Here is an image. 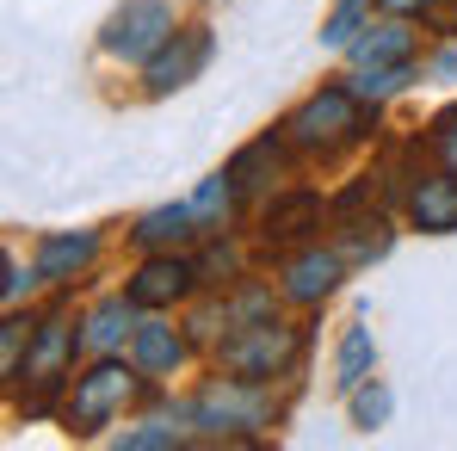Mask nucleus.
<instances>
[{
	"mask_svg": "<svg viewBox=\"0 0 457 451\" xmlns=\"http://www.w3.org/2000/svg\"><path fill=\"white\" fill-rule=\"evenodd\" d=\"M192 223H198V211H192V205H167V211H149V217H143L137 241H143V247H161V241H179Z\"/></svg>",
	"mask_w": 457,
	"mask_h": 451,
	"instance_id": "nucleus-16",
	"label": "nucleus"
},
{
	"mask_svg": "<svg viewBox=\"0 0 457 451\" xmlns=\"http://www.w3.org/2000/svg\"><path fill=\"white\" fill-rule=\"evenodd\" d=\"M149 446H179L173 427H143V433H124V451H149Z\"/></svg>",
	"mask_w": 457,
	"mask_h": 451,
	"instance_id": "nucleus-23",
	"label": "nucleus"
},
{
	"mask_svg": "<svg viewBox=\"0 0 457 451\" xmlns=\"http://www.w3.org/2000/svg\"><path fill=\"white\" fill-rule=\"evenodd\" d=\"M235 173H217V180H204V192L192 198V211H198V223H223L228 211H235Z\"/></svg>",
	"mask_w": 457,
	"mask_h": 451,
	"instance_id": "nucleus-17",
	"label": "nucleus"
},
{
	"mask_svg": "<svg viewBox=\"0 0 457 451\" xmlns=\"http://www.w3.org/2000/svg\"><path fill=\"white\" fill-rule=\"evenodd\" d=\"M371 359H378V347H371V328H346V340H340V389H359L365 372H371Z\"/></svg>",
	"mask_w": 457,
	"mask_h": 451,
	"instance_id": "nucleus-15",
	"label": "nucleus"
},
{
	"mask_svg": "<svg viewBox=\"0 0 457 451\" xmlns=\"http://www.w3.org/2000/svg\"><path fill=\"white\" fill-rule=\"evenodd\" d=\"M99 254V235L93 229H75V235H50L44 247H37V279H69L80 272L87 260Z\"/></svg>",
	"mask_w": 457,
	"mask_h": 451,
	"instance_id": "nucleus-11",
	"label": "nucleus"
},
{
	"mask_svg": "<svg viewBox=\"0 0 457 451\" xmlns=\"http://www.w3.org/2000/svg\"><path fill=\"white\" fill-rule=\"evenodd\" d=\"M69 353H75V328H62V322H44L37 328V347H31V383H37V396L25 402L31 414L44 408V396L62 383V365H69Z\"/></svg>",
	"mask_w": 457,
	"mask_h": 451,
	"instance_id": "nucleus-7",
	"label": "nucleus"
},
{
	"mask_svg": "<svg viewBox=\"0 0 457 451\" xmlns=\"http://www.w3.org/2000/svg\"><path fill=\"white\" fill-rule=\"evenodd\" d=\"M285 130H291V143H297V149H309V155L321 149V155H328V149L359 143V137L371 130V118H365V99H359L353 87H328V93H315V99H309Z\"/></svg>",
	"mask_w": 457,
	"mask_h": 451,
	"instance_id": "nucleus-1",
	"label": "nucleus"
},
{
	"mask_svg": "<svg viewBox=\"0 0 457 451\" xmlns=\"http://www.w3.org/2000/svg\"><path fill=\"white\" fill-rule=\"evenodd\" d=\"M124 334H130V303H99V309L87 315V334H80V340H87L93 353H112Z\"/></svg>",
	"mask_w": 457,
	"mask_h": 451,
	"instance_id": "nucleus-14",
	"label": "nucleus"
},
{
	"mask_svg": "<svg viewBox=\"0 0 457 451\" xmlns=\"http://www.w3.org/2000/svg\"><path fill=\"white\" fill-rule=\"evenodd\" d=\"M309 217H315V198L297 192V198H285V205H272V211H266V235H303Z\"/></svg>",
	"mask_w": 457,
	"mask_h": 451,
	"instance_id": "nucleus-19",
	"label": "nucleus"
},
{
	"mask_svg": "<svg viewBox=\"0 0 457 451\" xmlns=\"http://www.w3.org/2000/svg\"><path fill=\"white\" fill-rule=\"evenodd\" d=\"M408 50H414V38H408L402 25H378L371 38H359V44H353L359 69H389V63H408Z\"/></svg>",
	"mask_w": 457,
	"mask_h": 451,
	"instance_id": "nucleus-12",
	"label": "nucleus"
},
{
	"mask_svg": "<svg viewBox=\"0 0 457 451\" xmlns=\"http://www.w3.org/2000/svg\"><path fill=\"white\" fill-rule=\"evenodd\" d=\"M359 13H365V0H340L334 19L321 25V44H328V50H353V44H359Z\"/></svg>",
	"mask_w": 457,
	"mask_h": 451,
	"instance_id": "nucleus-18",
	"label": "nucleus"
},
{
	"mask_svg": "<svg viewBox=\"0 0 457 451\" xmlns=\"http://www.w3.org/2000/svg\"><path fill=\"white\" fill-rule=\"evenodd\" d=\"M167 38H173V6H167V0H124V6L105 19L99 50L118 56V63H149Z\"/></svg>",
	"mask_w": 457,
	"mask_h": 451,
	"instance_id": "nucleus-2",
	"label": "nucleus"
},
{
	"mask_svg": "<svg viewBox=\"0 0 457 451\" xmlns=\"http://www.w3.org/2000/svg\"><path fill=\"white\" fill-rule=\"evenodd\" d=\"M340 272H346V254H334V247H309L303 260L285 266V297H291V303H321L334 285H340Z\"/></svg>",
	"mask_w": 457,
	"mask_h": 451,
	"instance_id": "nucleus-6",
	"label": "nucleus"
},
{
	"mask_svg": "<svg viewBox=\"0 0 457 451\" xmlns=\"http://www.w3.org/2000/svg\"><path fill=\"white\" fill-rule=\"evenodd\" d=\"M137 396V372H124V365H93V372L75 383V402H69V427L75 433H99L124 402Z\"/></svg>",
	"mask_w": 457,
	"mask_h": 451,
	"instance_id": "nucleus-4",
	"label": "nucleus"
},
{
	"mask_svg": "<svg viewBox=\"0 0 457 451\" xmlns=\"http://www.w3.org/2000/svg\"><path fill=\"white\" fill-rule=\"evenodd\" d=\"M408 63H389V69H359V80H353V93L359 99H383V93H395V87H408Z\"/></svg>",
	"mask_w": 457,
	"mask_h": 451,
	"instance_id": "nucleus-20",
	"label": "nucleus"
},
{
	"mask_svg": "<svg viewBox=\"0 0 457 451\" xmlns=\"http://www.w3.org/2000/svg\"><path fill=\"white\" fill-rule=\"evenodd\" d=\"M408 211H414V223L427 229V235H452V229H457V180H452V173L420 180L414 198H408Z\"/></svg>",
	"mask_w": 457,
	"mask_h": 451,
	"instance_id": "nucleus-10",
	"label": "nucleus"
},
{
	"mask_svg": "<svg viewBox=\"0 0 457 451\" xmlns=\"http://www.w3.org/2000/svg\"><path fill=\"white\" fill-rule=\"evenodd\" d=\"M192 279H198V272H192L186 260H173V254H167V260H149V266L130 279V303H137V309H167V303H179L192 291Z\"/></svg>",
	"mask_w": 457,
	"mask_h": 451,
	"instance_id": "nucleus-9",
	"label": "nucleus"
},
{
	"mask_svg": "<svg viewBox=\"0 0 457 451\" xmlns=\"http://www.w3.org/2000/svg\"><path fill=\"white\" fill-rule=\"evenodd\" d=\"M137 365L143 372H173L179 365V334L161 328V322H143L137 328Z\"/></svg>",
	"mask_w": 457,
	"mask_h": 451,
	"instance_id": "nucleus-13",
	"label": "nucleus"
},
{
	"mask_svg": "<svg viewBox=\"0 0 457 451\" xmlns=\"http://www.w3.org/2000/svg\"><path fill=\"white\" fill-rule=\"evenodd\" d=\"M192 414H198L211 433H223V427H260V421H266V402H260V396H247V389H241V377H235V383H223V389H204Z\"/></svg>",
	"mask_w": 457,
	"mask_h": 451,
	"instance_id": "nucleus-8",
	"label": "nucleus"
},
{
	"mask_svg": "<svg viewBox=\"0 0 457 451\" xmlns=\"http://www.w3.org/2000/svg\"><path fill=\"white\" fill-rule=\"evenodd\" d=\"M427 19H433L439 31H457V0H433V6H427Z\"/></svg>",
	"mask_w": 457,
	"mask_h": 451,
	"instance_id": "nucleus-24",
	"label": "nucleus"
},
{
	"mask_svg": "<svg viewBox=\"0 0 457 451\" xmlns=\"http://www.w3.org/2000/svg\"><path fill=\"white\" fill-rule=\"evenodd\" d=\"M353 421H359V427H383V421H389V389H383V383H371V389L359 383V389H353Z\"/></svg>",
	"mask_w": 457,
	"mask_h": 451,
	"instance_id": "nucleus-21",
	"label": "nucleus"
},
{
	"mask_svg": "<svg viewBox=\"0 0 457 451\" xmlns=\"http://www.w3.org/2000/svg\"><path fill=\"white\" fill-rule=\"evenodd\" d=\"M297 328H278V322H253L241 328L235 340H223V372H235L241 383H266V377H285L297 359Z\"/></svg>",
	"mask_w": 457,
	"mask_h": 451,
	"instance_id": "nucleus-3",
	"label": "nucleus"
},
{
	"mask_svg": "<svg viewBox=\"0 0 457 451\" xmlns=\"http://www.w3.org/2000/svg\"><path fill=\"white\" fill-rule=\"evenodd\" d=\"M6 372H19V322H6Z\"/></svg>",
	"mask_w": 457,
	"mask_h": 451,
	"instance_id": "nucleus-26",
	"label": "nucleus"
},
{
	"mask_svg": "<svg viewBox=\"0 0 457 451\" xmlns=\"http://www.w3.org/2000/svg\"><path fill=\"white\" fill-rule=\"evenodd\" d=\"M383 13H395V19H402V13H427V6H433V0H378Z\"/></svg>",
	"mask_w": 457,
	"mask_h": 451,
	"instance_id": "nucleus-25",
	"label": "nucleus"
},
{
	"mask_svg": "<svg viewBox=\"0 0 457 451\" xmlns=\"http://www.w3.org/2000/svg\"><path fill=\"white\" fill-rule=\"evenodd\" d=\"M211 63V31L204 25H179L161 50L149 56V93H173V87H186V80H198V69Z\"/></svg>",
	"mask_w": 457,
	"mask_h": 451,
	"instance_id": "nucleus-5",
	"label": "nucleus"
},
{
	"mask_svg": "<svg viewBox=\"0 0 457 451\" xmlns=\"http://www.w3.org/2000/svg\"><path fill=\"white\" fill-rule=\"evenodd\" d=\"M433 149L445 155V167L457 173V112H445V118L433 124Z\"/></svg>",
	"mask_w": 457,
	"mask_h": 451,
	"instance_id": "nucleus-22",
	"label": "nucleus"
}]
</instances>
